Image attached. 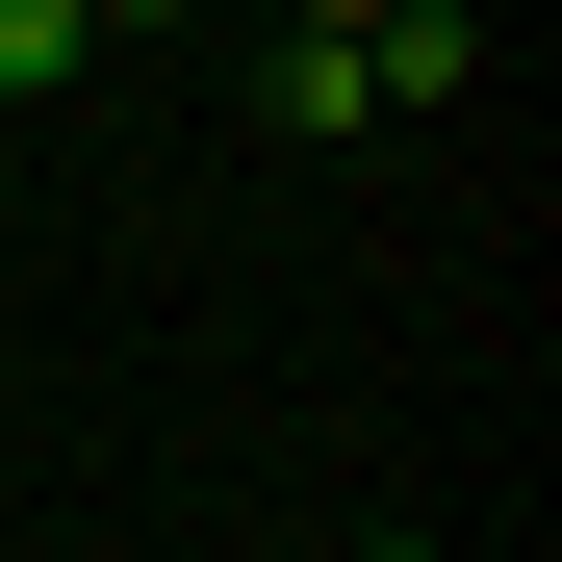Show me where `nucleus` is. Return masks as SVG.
Wrapping results in <instances>:
<instances>
[{
  "instance_id": "nucleus-3",
  "label": "nucleus",
  "mask_w": 562,
  "mask_h": 562,
  "mask_svg": "<svg viewBox=\"0 0 562 562\" xmlns=\"http://www.w3.org/2000/svg\"><path fill=\"white\" fill-rule=\"evenodd\" d=\"M77 52H103V0H0V103H52Z\"/></svg>"
},
{
  "instance_id": "nucleus-6",
  "label": "nucleus",
  "mask_w": 562,
  "mask_h": 562,
  "mask_svg": "<svg viewBox=\"0 0 562 562\" xmlns=\"http://www.w3.org/2000/svg\"><path fill=\"white\" fill-rule=\"evenodd\" d=\"M358 562H435V537H358Z\"/></svg>"
},
{
  "instance_id": "nucleus-4",
  "label": "nucleus",
  "mask_w": 562,
  "mask_h": 562,
  "mask_svg": "<svg viewBox=\"0 0 562 562\" xmlns=\"http://www.w3.org/2000/svg\"><path fill=\"white\" fill-rule=\"evenodd\" d=\"M307 26H384V0H307Z\"/></svg>"
},
{
  "instance_id": "nucleus-1",
  "label": "nucleus",
  "mask_w": 562,
  "mask_h": 562,
  "mask_svg": "<svg viewBox=\"0 0 562 562\" xmlns=\"http://www.w3.org/2000/svg\"><path fill=\"white\" fill-rule=\"evenodd\" d=\"M256 128H281V154H333V128H384V103H358V26H281V52H256Z\"/></svg>"
},
{
  "instance_id": "nucleus-5",
  "label": "nucleus",
  "mask_w": 562,
  "mask_h": 562,
  "mask_svg": "<svg viewBox=\"0 0 562 562\" xmlns=\"http://www.w3.org/2000/svg\"><path fill=\"white\" fill-rule=\"evenodd\" d=\"M103 26H179V0H103Z\"/></svg>"
},
{
  "instance_id": "nucleus-2",
  "label": "nucleus",
  "mask_w": 562,
  "mask_h": 562,
  "mask_svg": "<svg viewBox=\"0 0 562 562\" xmlns=\"http://www.w3.org/2000/svg\"><path fill=\"white\" fill-rule=\"evenodd\" d=\"M460 77H486L460 0H384V26H358V103H460Z\"/></svg>"
}]
</instances>
